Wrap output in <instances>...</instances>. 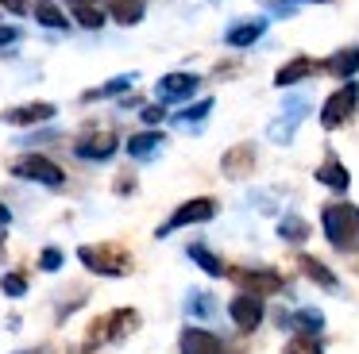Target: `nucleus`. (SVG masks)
<instances>
[{"label": "nucleus", "mask_w": 359, "mask_h": 354, "mask_svg": "<svg viewBox=\"0 0 359 354\" xmlns=\"http://www.w3.org/2000/svg\"><path fill=\"white\" fill-rule=\"evenodd\" d=\"M189 312H205V316H209L212 312V297H194V300H189Z\"/></svg>", "instance_id": "30"}, {"label": "nucleus", "mask_w": 359, "mask_h": 354, "mask_svg": "<svg viewBox=\"0 0 359 354\" xmlns=\"http://www.w3.org/2000/svg\"><path fill=\"white\" fill-rule=\"evenodd\" d=\"M24 354H47V351H24Z\"/></svg>", "instance_id": "36"}, {"label": "nucleus", "mask_w": 359, "mask_h": 354, "mask_svg": "<svg viewBox=\"0 0 359 354\" xmlns=\"http://www.w3.org/2000/svg\"><path fill=\"white\" fill-rule=\"evenodd\" d=\"M0 8H8V12L24 15V12H27V0H0Z\"/></svg>", "instance_id": "31"}, {"label": "nucleus", "mask_w": 359, "mask_h": 354, "mask_svg": "<svg viewBox=\"0 0 359 354\" xmlns=\"http://www.w3.org/2000/svg\"><path fill=\"white\" fill-rule=\"evenodd\" d=\"M317 181L328 185V189H336V192H344V189L351 185V177H348V169H344L336 158H325V162L317 166Z\"/></svg>", "instance_id": "15"}, {"label": "nucleus", "mask_w": 359, "mask_h": 354, "mask_svg": "<svg viewBox=\"0 0 359 354\" xmlns=\"http://www.w3.org/2000/svg\"><path fill=\"white\" fill-rule=\"evenodd\" d=\"M278 231H282V239H297V243H302V239L309 235V223H305V220H297V215H286Z\"/></svg>", "instance_id": "24"}, {"label": "nucleus", "mask_w": 359, "mask_h": 354, "mask_svg": "<svg viewBox=\"0 0 359 354\" xmlns=\"http://www.w3.org/2000/svg\"><path fill=\"white\" fill-rule=\"evenodd\" d=\"M189 258H194V262H197V266H201L209 277H224V274H228V269H224V262H220L212 250H205L201 243H194V246H189Z\"/></svg>", "instance_id": "20"}, {"label": "nucleus", "mask_w": 359, "mask_h": 354, "mask_svg": "<svg viewBox=\"0 0 359 354\" xmlns=\"http://www.w3.org/2000/svg\"><path fill=\"white\" fill-rule=\"evenodd\" d=\"M212 215H217V200H212V197H194V200H186V204L174 208V215L155 231V235H158V239H166L170 231L189 227V223H205V220H212Z\"/></svg>", "instance_id": "4"}, {"label": "nucleus", "mask_w": 359, "mask_h": 354, "mask_svg": "<svg viewBox=\"0 0 359 354\" xmlns=\"http://www.w3.org/2000/svg\"><path fill=\"white\" fill-rule=\"evenodd\" d=\"M35 20H39L43 27H55V31H66V27H70V20H66V15L58 12L55 4H47V0H43V4L35 8Z\"/></svg>", "instance_id": "22"}, {"label": "nucleus", "mask_w": 359, "mask_h": 354, "mask_svg": "<svg viewBox=\"0 0 359 354\" xmlns=\"http://www.w3.org/2000/svg\"><path fill=\"white\" fill-rule=\"evenodd\" d=\"M209 112H212V100H201V104H194V108H186V112L174 115V123H197V120H205Z\"/></svg>", "instance_id": "25"}, {"label": "nucleus", "mask_w": 359, "mask_h": 354, "mask_svg": "<svg viewBox=\"0 0 359 354\" xmlns=\"http://www.w3.org/2000/svg\"><path fill=\"white\" fill-rule=\"evenodd\" d=\"M74 20L81 23V27H104V12L97 4H89V8H74Z\"/></svg>", "instance_id": "23"}, {"label": "nucleus", "mask_w": 359, "mask_h": 354, "mask_svg": "<svg viewBox=\"0 0 359 354\" xmlns=\"http://www.w3.org/2000/svg\"><path fill=\"white\" fill-rule=\"evenodd\" d=\"M290 354H320L317 335H302V331H297V339L290 343Z\"/></svg>", "instance_id": "26"}, {"label": "nucleus", "mask_w": 359, "mask_h": 354, "mask_svg": "<svg viewBox=\"0 0 359 354\" xmlns=\"http://www.w3.org/2000/svg\"><path fill=\"white\" fill-rule=\"evenodd\" d=\"M294 327H297V331H305V335H320L325 320H320L317 308H297V312H294Z\"/></svg>", "instance_id": "21"}, {"label": "nucleus", "mask_w": 359, "mask_h": 354, "mask_svg": "<svg viewBox=\"0 0 359 354\" xmlns=\"http://www.w3.org/2000/svg\"><path fill=\"white\" fill-rule=\"evenodd\" d=\"M143 120H147V123H158V120H163V108H143Z\"/></svg>", "instance_id": "33"}, {"label": "nucleus", "mask_w": 359, "mask_h": 354, "mask_svg": "<svg viewBox=\"0 0 359 354\" xmlns=\"http://www.w3.org/2000/svg\"><path fill=\"white\" fill-rule=\"evenodd\" d=\"M16 38H20V31H16V27H0V46L16 43Z\"/></svg>", "instance_id": "32"}, {"label": "nucleus", "mask_w": 359, "mask_h": 354, "mask_svg": "<svg viewBox=\"0 0 359 354\" xmlns=\"http://www.w3.org/2000/svg\"><path fill=\"white\" fill-rule=\"evenodd\" d=\"M81 266L101 277H124L128 274V254L120 246H81L78 250Z\"/></svg>", "instance_id": "3"}, {"label": "nucleus", "mask_w": 359, "mask_h": 354, "mask_svg": "<svg viewBox=\"0 0 359 354\" xmlns=\"http://www.w3.org/2000/svg\"><path fill=\"white\" fill-rule=\"evenodd\" d=\"M263 31H266V20H243V23H232L224 38H228V46H251Z\"/></svg>", "instance_id": "14"}, {"label": "nucleus", "mask_w": 359, "mask_h": 354, "mask_svg": "<svg viewBox=\"0 0 359 354\" xmlns=\"http://www.w3.org/2000/svg\"><path fill=\"white\" fill-rule=\"evenodd\" d=\"M197 85H201V77H197V73H166L163 81H158L155 92H158V100H163V104H178V100L194 97Z\"/></svg>", "instance_id": "8"}, {"label": "nucleus", "mask_w": 359, "mask_h": 354, "mask_svg": "<svg viewBox=\"0 0 359 354\" xmlns=\"http://www.w3.org/2000/svg\"><path fill=\"white\" fill-rule=\"evenodd\" d=\"M158 146H163V135H158V131H143V135L128 139V154H132V158H151Z\"/></svg>", "instance_id": "18"}, {"label": "nucleus", "mask_w": 359, "mask_h": 354, "mask_svg": "<svg viewBox=\"0 0 359 354\" xmlns=\"http://www.w3.org/2000/svg\"><path fill=\"white\" fill-rule=\"evenodd\" d=\"M178 346H182V354H228L224 343L205 327H186L178 339Z\"/></svg>", "instance_id": "10"}, {"label": "nucleus", "mask_w": 359, "mask_h": 354, "mask_svg": "<svg viewBox=\"0 0 359 354\" xmlns=\"http://www.w3.org/2000/svg\"><path fill=\"white\" fill-rule=\"evenodd\" d=\"M109 15L116 23H140L143 20V0H109Z\"/></svg>", "instance_id": "19"}, {"label": "nucleus", "mask_w": 359, "mask_h": 354, "mask_svg": "<svg viewBox=\"0 0 359 354\" xmlns=\"http://www.w3.org/2000/svg\"><path fill=\"white\" fill-rule=\"evenodd\" d=\"M228 316H232V323L240 331H255L259 320H263V297H255V292H236L232 304H228Z\"/></svg>", "instance_id": "6"}, {"label": "nucleus", "mask_w": 359, "mask_h": 354, "mask_svg": "<svg viewBox=\"0 0 359 354\" xmlns=\"http://www.w3.org/2000/svg\"><path fill=\"white\" fill-rule=\"evenodd\" d=\"M320 223H325V239L336 250H355L359 246V208L355 204H325Z\"/></svg>", "instance_id": "1"}, {"label": "nucleus", "mask_w": 359, "mask_h": 354, "mask_svg": "<svg viewBox=\"0 0 359 354\" xmlns=\"http://www.w3.org/2000/svg\"><path fill=\"white\" fill-rule=\"evenodd\" d=\"M224 174L228 177H248L251 174V166H255V146L251 143H240V146H232V150L224 154Z\"/></svg>", "instance_id": "12"}, {"label": "nucleus", "mask_w": 359, "mask_h": 354, "mask_svg": "<svg viewBox=\"0 0 359 354\" xmlns=\"http://www.w3.org/2000/svg\"><path fill=\"white\" fill-rule=\"evenodd\" d=\"M12 174H16V177H27V181H39V185H50V189H58V185L66 181L62 166H55L47 154H24V158L12 166Z\"/></svg>", "instance_id": "5"}, {"label": "nucleus", "mask_w": 359, "mask_h": 354, "mask_svg": "<svg viewBox=\"0 0 359 354\" xmlns=\"http://www.w3.org/2000/svg\"><path fill=\"white\" fill-rule=\"evenodd\" d=\"M128 85H132V77H116V81H109V85H101V89L89 92V100H93V97H116V92H124Z\"/></svg>", "instance_id": "28"}, {"label": "nucleus", "mask_w": 359, "mask_h": 354, "mask_svg": "<svg viewBox=\"0 0 359 354\" xmlns=\"http://www.w3.org/2000/svg\"><path fill=\"white\" fill-rule=\"evenodd\" d=\"M116 135L112 131H93V135H86V139H78V146H74V154L78 158H89V162H104V158H112L116 154Z\"/></svg>", "instance_id": "9"}, {"label": "nucleus", "mask_w": 359, "mask_h": 354, "mask_svg": "<svg viewBox=\"0 0 359 354\" xmlns=\"http://www.w3.org/2000/svg\"><path fill=\"white\" fill-rule=\"evenodd\" d=\"M313 69H317V62L313 58H294V62H286V66L278 69V73H274V85H282V89H286V85H294V81H302V77H309Z\"/></svg>", "instance_id": "16"}, {"label": "nucleus", "mask_w": 359, "mask_h": 354, "mask_svg": "<svg viewBox=\"0 0 359 354\" xmlns=\"http://www.w3.org/2000/svg\"><path fill=\"white\" fill-rule=\"evenodd\" d=\"M0 289L8 292V297H24L27 281H24V274H4V277H0Z\"/></svg>", "instance_id": "27"}, {"label": "nucleus", "mask_w": 359, "mask_h": 354, "mask_svg": "<svg viewBox=\"0 0 359 354\" xmlns=\"http://www.w3.org/2000/svg\"><path fill=\"white\" fill-rule=\"evenodd\" d=\"M359 108V85L355 81H344L336 92H328L325 108H320V123H325V131H336L344 127V123L351 120V112Z\"/></svg>", "instance_id": "2"}, {"label": "nucleus", "mask_w": 359, "mask_h": 354, "mask_svg": "<svg viewBox=\"0 0 359 354\" xmlns=\"http://www.w3.org/2000/svg\"><path fill=\"white\" fill-rule=\"evenodd\" d=\"M39 266L43 269H58L62 266V250H58V246H47V250L39 254Z\"/></svg>", "instance_id": "29"}, {"label": "nucleus", "mask_w": 359, "mask_h": 354, "mask_svg": "<svg viewBox=\"0 0 359 354\" xmlns=\"http://www.w3.org/2000/svg\"><path fill=\"white\" fill-rule=\"evenodd\" d=\"M325 69L328 73H336V77H355L359 73V46H344V50H336L332 58L325 62Z\"/></svg>", "instance_id": "13"}, {"label": "nucleus", "mask_w": 359, "mask_h": 354, "mask_svg": "<svg viewBox=\"0 0 359 354\" xmlns=\"http://www.w3.org/2000/svg\"><path fill=\"white\" fill-rule=\"evenodd\" d=\"M309 4H325V0H309Z\"/></svg>", "instance_id": "37"}, {"label": "nucleus", "mask_w": 359, "mask_h": 354, "mask_svg": "<svg viewBox=\"0 0 359 354\" xmlns=\"http://www.w3.org/2000/svg\"><path fill=\"white\" fill-rule=\"evenodd\" d=\"M232 281L240 285L243 292H255V297H263V292H282V277L274 274V269H232Z\"/></svg>", "instance_id": "7"}, {"label": "nucleus", "mask_w": 359, "mask_h": 354, "mask_svg": "<svg viewBox=\"0 0 359 354\" xmlns=\"http://www.w3.org/2000/svg\"><path fill=\"white\" fill-rule=\"evenodd\" d=\"M74 8H89V4H97V0H70Z\"/></svg>", "instance_id": "35"}, {"label": "nucleus", "mask_w": 359, "mask_h": 354, "mask_svg": "<svg viewBox=\"0 0 359 354\" xmlns=\"http://www.w3.org/2000/svg\"><path fill=\"white\" fill-rule=\"evenodd\" d=\"M50 115H55V104H47V100H35V104L8 108L0 120L12 123V127H27V123H43V120H50Z\"/></svg>", "instance_id": "11"}, {"label": "nucleus", "mask_w": 359, "mask_h": 354, "mask_svg": "<svg viewBox=\"0 0 359 354\" xmlns=\"http://www.w3.org/2000/svg\"><path fill=\"white\" fill-rule=\"evenodd\" d=\"M4 223H12V212L4 204H0V227H4Z\"/></svg>", "instance_id": "34"}, {"label": "nucleus", "mask_w": 359, "mask_h": 354, "mask_svg": "<svg viewBox=\"0 0 359 354\" xmlns=\"http://www.w3.org/2000/svg\"><path fill=\"white\" fill-rule=\"evenodd\" d=\"M297 266H302L305 274H309L313 281L320 285V289H336V285H340V281H336V274H332V269H328L325 262H317L313 254H302V258H297Z\"/></svg>", "instance_id": "17"}]
</instances>
